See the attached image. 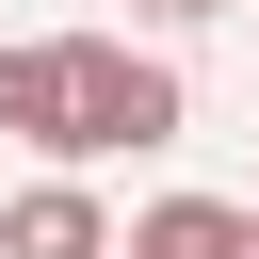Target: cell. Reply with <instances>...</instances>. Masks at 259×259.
Instances as JSON below:
<instances>
[{
    "label": "cell",
    "mask_w": 259,
    "mask_h": 259,
    "mask_svg": "<svg viewBox=\"0 0 259 259\" xmlns=\"http://www.w3.org/2000/svg\"><path fill=\"white\" fill-rule=\"evenodd\" d=\"M178 113H194V81L162 65V49H130V32H65V178L81 162H130V146H178Z\"/></svg>",
    "instance_id": "6da1fadb"
},
{
    "label": "cell",
    "mask_w": 259,
    "mask_h": 259,
    "mask_svg": "<svg viewBox=\"0 0 259 259\" xmlns=\"http://www.w3.org/2000/svg\"><path fill=\"white\" fill-rule=\"evenodd\" d=\"M0 259H113V210H97V194H81L65 162H49V178H32L16 210H0Z\"/></svg>",
    "instance_id": "7a4b0ae2"
},
{
    "label": "cell",
    "mask_w": 259,
    "mask_h": 259,
    "mask_svg": "<svg viewBox=\"0 0 259 259\" xmlns=\"http://www.w3.org/2000/svg\"><path fill=\"white\" fill-rule=\"evenodd\" d=\"M0 130L65 146V32H0Z\"/></svg>",
    "instance_id": "3957f363"
},
{
    "label": "cell",
    "mask_w": 259,
    "mask_h": 259,
    "mask_svg": "<svg viewBox=\"0 0 259 259\" xmlns=\"http://www.w3.org/2000/svg\"><path fill=\"white\" fill-rule=\"evenodd\" d=\"M113 259H243V210H227V194H162Z\"/></svg>",
    "instance_id": "277c9868"
},
{
    "label": "cell",
    "mask_w": 259,
    "mask_h": 259,
    "mask_svg": "<svg viewBox=\"0 0 259 259\" xmlns=\"http://www.w3.org/2000/svg\"><path fill=\"white\" fill-rule=\"evenodd\" d=\"M146 16H227V0H146Z\"/></svg>",
    "instance_id": "5b68a950"
},
{
    "label": "cell",
    "mask_w": 259,
    "mask_h": 259,
    "mask_svg": "<svg viewBox=\"0 0 259 259\" xmlns=\"http://www.w3.org/2000/svg\"><path fill=\"white\" fill-rule=\"evenodd\" d=\"M243 259H259V210H243Z\"/></svg>",
    "instance_id": "8992f818"
}]
</instances>
